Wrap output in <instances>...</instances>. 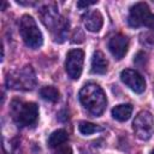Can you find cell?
<instances>
[{
	"instance_id": "cell-7",
	"label": "cell",
	"mask_w": 154,
	"mask_h": 154,
	"mask_svg": "<svg viewBox=\"0 0 154 154\" xmlns=\"http://www.w3.org/2000/svg\"><path fill=\"white\" fill-rule=\"evenodd\" d=\"M83 61H84V53L82 49L76 48L69 51L65 61V70L71 79H78L81 77L83 70Z\"/></svg>"
},
{
	"instance_id": "cell-15",
	"label": "cell",
	"mask_w": 154,
	"mask_h": 154,
	"mask_svg": "<svg viewBox=\"0 0 154 154\" xmlns=\"http://www.w3.org/2000/svg\"><path fill=\"white\" fill-rule=\"evenodd\" d=\"M40 96L49 102H57L59 100V90L55 87L46 85L40 89Z\"/></svg>"
},
{
	"instance_id": "cell-20",
	"label": "cell",
	"mask_w": 154,
	"mask_h": 154,
	"mask_svg": "<svg viewBox=\"0 0 154 154\" xmlns=\"http://www.w3.org/2000/svg\"><path fill=\"white\" fill-rule=\"evenodd\" d=\"M150 154H154V149H153V150H152V153H150Z\"/></svg>"
},
{
	"instance_id": "cell-16",
	"label": "cell",
	"mask_w": 154,
	"mask_h": 154,
	"mask_svg": "<svg viewBox=\"0 0 154 154\" xmlns=\"http://www.w3.org/2000/svg\"><path fill=\"white\" fill-rule=\"evenodd\" d=\"M78 130L82 135H91V134H95L97 131H101L102 129L96 124H93L89 122H81L78 125Z\"/></svg>"
},
{
	"instance_id": "cell-12",
	"label": "cell",
	"mask_w": 154,
	"mask_h": 154,
	"mask_svg": "<svg viewBox=\"0 0 154 154\" xmlns=\"http://www.w3.org/2000/svg\"><path fill=\"white\" fill-rule=\"evenodd\" d=\"M108 61L101 51H95L91 59V72L96 75H103L107 72Z\"/></svg>"
},
{
	"instance_id": "cell-9",
	"label": "cell",
	"mask_w": 154,
	"mask_h": 154,
	"mask_svg": "<svg viewBox=\"0 0 154 154\" xmlns=\"http://www.w3.org/2000/svg\"><path fill=\"white\" fill-rule=\"evenodd\" d=\"M120 79L125 85H128L132 91H135L137 94H141L146 90L144 78L142 77L141 73H138L135 70H131V69L123 70L120 73Z\"/></svg>"
},
{
	"instance_id": "cell-2",
	"label": "cell",
	"mask_w": 154,
	"mask_h": 154,
	"mask_svg": "<svg viewBox=\"0 0 154 154\" xmlns=\"http://www.w3.org/2000/svg\"><path fill=\"white\" fill-rule=\"evenodd\" d=\"M78 99L82 103V106L93 116L97 117L103 113L107 99L101 89L100 85L95 83H88L85 84L78 93Z\"/></svg>"
},
{
	"instance_id": "cell-18",
	"label": "cell",
	"mask_w": 154,
	"mask_h": 154,
	"mask_svg": "<svg viewBox=\"0 0 154 154\" xmlns=\"http://www.w3.org/2000/svg\"><path fill=\"white\" fill-rule=\"evenodd\" d=\"M94 4H96V1H78L77 2V6L79 8H84V7H88V6L94 5Z\"/></svg>"
},
{
	"instance_id": "cell-3",
	"label": "cell",
	"mask_w": 154,
	"mask_h": 154,
	"mask_svg": "<svg viewBox=\"0 0 154 154\" xmlns=\"http://www.w3.org/2000/svg\"><path fill=\"white\" fill-rule=\"evenodd\" d=\"M6 85L13 90H32L36 85V76L30 65L13 70L7 73Z\"/></svg>"
},
{
	"instance_id": "cell-6",
	"label": "cell",
	"mask_w": 154,
	"mask_h": 154,
	"mask_svg": "<svg viewBox=\"0 0 154 154\" xmlns=\"http://www.w3.org/2000/svg\"><path fill=\"white\" fill-rule=\"evenodd\" d=\"M132 128L137 138L142 141L149 140L154 132V119L152 113L148 111H141L135 117Z\"/></svg>"
},
{
	"instance_id": "cell-5",
	"label": "cell",
	"mask_w": 154,
	"mask_h": 154,
	"mask_svg": "<svg viewBox=\"0 0 154 154\" xmlns=\"http://www.w3.org/2000/svg\"><path fill=\"white\" fill-rule=\"evenodd\" d=\"M12 114L18 126H32L38 119V107L35 102H13Z\"/></svg>"
},
{
	"instance_id": "cell-19",
	"label": "cell",
	"mask_w": 154,
	"mask_h": 154,
	"mask_svg": "<svg viewBox=\"0 0 154 154\" xmlns=\"http://www.w3.org/2000/svg\"><path fill=\"white\" fill-rule=\"evenodd\" d=\"M146 26H148L152 31H154V14H150V17H149V19H148Z\"/></svg>"
},
{
	"instance_id": "cell-4",
	"label": "cell",
	"mask_w": 154,
	"mask_h": 154,
	"mask_svg": "<svg viewBox=\"0 0 154 154\" xmlns=\"http://www.w3.org/2000/svg\"><path fill=\"white\" fill-rule=\"evenodd\" d=\"M19 32L20 36L24 41V43L32 49H36L38 47L42 46L43 42V37H42V32L38 29L35 19L29 16V14H24L20 18L19 22Z\"/></svg>"
},
{
	"instance_id": "cell-1",
	"label": "cell",
	"mask_w": 154,
	"mask_h": 154,
	"mask_svg": "<svg viewBox=\"0 0 154 154\" xmlns=\"http://www.w3.org/2000/svg\"><path fill=\"white\" fill-rule=\"evenodd\" d=\"M38 16L42 23L51 30L55 42H64L69 32V20L61 17L58 12L57 5L49 2L38 10Z\"/></svg>"
},
{
	"instance_id": "cell-8",
	"label": "cell",
	"mask_w": 154,
	"mask_h": 154,
	"mask_svg": "<svg viewBox=\"0 0 154 154\" xmlns=\"http://www.w3.org/2000/svg\"><path fill=\"white\" fill-rule=\"evenodd\" d=\"M150 14L152 13H150L149 7H148V5L146 2H137L129 11L128 23L132 28L143 26V25L147 24Z\"/></svg>"
},
{
	"instance_id": "cell-13",
	"label": "cell",
	"mask_w": 154,
	"mask_h": 154,
	"mask_svg": "<svg viewBox=\"0 0 154 154\" xmlns=\"http://www.w3.org/2000/svg\"><path fill=\"white\" fill-rule=\"evenodd\" d=\"M69 140V135L64 129H59L53 131L48 137V147L51 148H59Z\"/></svg>"
},
{
	"instance_id": "cell-17",
	"label": "cell",
	"mask_w": 154,
	"mask_h": 154,
	"mask_svg": "<svg viewBox=\"0 0 154 154\" xmlns=\"http://www.w3.org/2000/svg\"><path fill=\"white\" fill-rule=\"evenodd\" d=\"M54 154H72V149L69 146H64V147L61 146V147H59V149Z\"/></svg>"
},
{
	"instance_id": "cell-11",
	"label": "cell",
	"mask_w": 154,
	"mask_h": 154,
	"mask_svg": "<svg viewBox=\"0 0 154 154\" xmlns=\"http://www.w3.org/2000/svg\"><path fill=\"white\" fill-rule=\"evenodd\" d=\"M83 23H84V26L87 28V30H89L91 32H97L102 28L103 17L100 13V11L93 10V11L87 12L83 16Z\"/></svg>"
},
{
	"instance_id": "cell-14",
	"label": "cell",
	"mask_w": 154,
	"mask_h": 154,
	"mask_svg": "<svg viewBox=\"0 0 154 154\" xmlns=\"http://www.w3.org/2000/svg\"><path fill=\"white\" fill-rule=\"evenodd\" d=\"M132 113V106L129 103H123V105H118L116 107H113L112 109V116L114 119L119 120V122H125L131 117Z\"/></svg>"
},
{
	"instance_id": "cell-10",
	"label": "cell",
	"mask_w": 154,
	"mask_h": 154,
	"mask_svg": "<svg viewBox=\"0 0 154 154\" xmlns=\"http://www.w3.org/2000/svg\"><path fill=\"white\" fill-rule=\"evenodd\" d=\"M128 48H129V40L126 36L122 34H117L112 36L108 41V49L117 60L123 59V57L128 52Z\"/></svg>"
}]
</instances>
